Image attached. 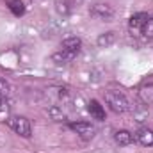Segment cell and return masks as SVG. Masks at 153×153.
I'll return each mask as SVG.
<instances>
[{
    "mask_svg": "<svg viewBox=\"0 0 153 153\" xmlns=\"http://www.w3.org/2000/svg\"><path fill=\"white\" fill-rule=\"evenodd\" d=\"M53 7H55L59 16H68L71 13V9H73V2L71 0H55Z\"/></svg>",
    "mask_w": 153,
    "mask_h": 153,
    "instance_id": "12",
    "label": "cell"
},
{
    "mask_svg": "<svg viewBox=\"0 0 153 153\" xmlns=\"http://www.w3.org/2000/svg\"><path fill=\"white\" fill-rule=\"evenodd\" d=\"M7 125L22 137H30L32 135V126H30V121L23 116H9L7 119Z\"/></svg>",
    "mask_w": 153,
    "mask_h": 153,
    "instance_id": "2",
    "label": "cell"
},
{
    "mask_svg": "<svg viewBox=\"0 0 153 153\" xmlns=\"http://www.w3.org/2000/svg\"><path fill=\"white\" fill-rule=\"evenodd\" d=\"M4 100H5V98H4V96H2V93H0V105L4 103Z\"/></svg>",
    "mask_w": 153,
    "mask_h": 153,
    "instance_id": "18",
    "label": "cell"
},
{
    "mask_svg": "<svg viewBox=\"0 0 153 153\" xmlns=\"http://www.w3.org/2000/svg\"><path fill=\"white\" fill-rule=\"evenodd\" d=\"M75 57H76V53H73V52L59 50V52H55V53L52 55V61H53L55 64H59V66H64V64H70Z\"/></svg>",
    "mask_w": 153,
    "mask_h": 153,
    "instance_id": "7",
    "label": "cell"
},
{
    "mask_svg": "<svg viewBox=\"0 0 153 153\" xmlns=\"http://www.w3.org/2000/svg\"><path fill=\"white\" fill-rule=\"evenodd\" d=\"M148 20H150V14H148V13H137V14H134V16L130 18V29L141 32Z\"/></svg>",
    "mask_w": 153,
    "mask_h": 153,
    "instance_id": "8",
    "label": "cell"
},
{
    "mask_svg": "<svg viewBox=\"0 0 153 153\" xmlns=\"http://www.w3.org/2000/svg\"><path fill=\"white\" fill-rule=\"evenodd\" d=\"M5 2V5H7V9L14 14V16H23L25 14V5H23V2L22 0H4Z\"/></svg>",
    "mask_w": 153,
    "mask_h": 153,
    "instance_id": "13",
    "label": "cell"
},
{
    "mask_svg": "<svg viewBox=\"0 0 153 153\" xmlns=\"http://www.w3.org/2000/svg\"><path fill=\"white\" fill-rule=\"evenodd\" d=\"M139 98L144 105H153V84H144L139 87Z\"/></svg>",
    "mask_w": 153,
    "mask_h": 153,
    "instance_id": "9",
    "label": "cell"
},
{
    "mask_svg": "<svg viewBox=\"0 0 153 153\" xmlns=\"http://www.w3.org/2000/svg\"><path fill=\"white\" fill-rule=\"evenodd\" d=\"M82 48V39L76 38V36H70V38L62 39L61 41V50H66V52H73V53H78Z\"/></svg>",
    "mask_w": 153,
    "mask_h": 153,
    "instance_id": "5",
    "label": "cell"
},
{
    "mask_svg": "<svg viewBox=\"0 0 153 153\" xmlns=\"http://www.w3.org/2000/svg\"><path fill=\"white\" fill-rule=\"evenodd\" d=\"M87 111H89L91 117H94V119H98V121H103V119H105V109H103V105H102L98 100H89Z\"/></svg>",
    "mask_w": 153,
    "mask_h": 153,
    "instance_id": "6",
    "label": "cell"
},
{
    "mask_svg": "<svg viewBox=\"0 0 153 153\" xmlns=\"http://www.w3.org/2000/svg\"><path fill=\"white\" fill-rule=\"evenodd\" d=\"M48 116L53 119V121H66V112L62 111V107L59 105H52L48 109Z\"/></svg>",
    "mask_w": 153,
    "mask_h": 153,
    "instance_id": "15",
    "label": "cell"
},
{
    "mask_svg": "<svg viewBox=\"0 0 153 153\" xmlns=\"http://www.w3.org/2000/svg\"><path fill=\"white\" fill-rule=\"evenodd\" d=\"M30 2H34V0H30Z\"/></svg>",
    "mask_w": 153,
    "mask_h": 153,
    "instance_id": "19",
    "label": "cell"
},
{
    "mask_svg": "<svg viewBox=\"0 0 153 153\" xmlns=\"http://www.w3.org/2000/svg\"><path fill=\"white\" fill-rule=\"evenodd\" d=\"M0 93H2L4 98L9 96V93H11V85H9V82H7L5 78H2V76H0Z\"/></svg>",
    "mask_w": 153,
    "mask_h": 153,
    "instance_id": "17",
    "label": "cell"
},
{
    "mask_svg": "<svg viewBox=\"0 0 153 153\" xmlns=\"http://www.w3.org/2000/svg\"><path fill=\"white\" fill-rule=\"evenodd\" d=\"M146 38H153V14H150V20L146 22V25L143 27V30H141Z\"/></svg>",
    "mask_w": 153,
    "mask_h": 153,
    "instance_id": "16",
    "label": "cell"
},
{
    "mask_svg": "<svg viewBox=\"0 0 153 153\" xmlns=\"http://www.w3.org/2000/svg\"><path fill=\"white\" fill-rule=\"evenodd\" d=\"M105 102L111 107V111H114L116 114H123L130 109V103H128L126 96L119 91H107L105 93Z\"/></svg>",
    "mask_w": 153,
    "mask_h": 153,
    "instance_id": "1",
    "label": "cell"
},
{
    "mask_svg": "<svg viewBox=\"0 0 153 153\" xmlns=\"http://www.w3.org/2000/svg\"><path fill=\"white\" fill-rule=\"evenodd\" d=\"M116 39H117V34H116L114 30H109V32H103V34H100V36H98L96 45H98L100 48H107V46L114 45Z\"/></svg>",
    "mask_w": 153,
    "mask_h": 153,
    "instance_id": "11",
    "label": "cell"
},
{
    "mask_svg": "<svg viewBox=\"0 0 153 153\" xmlns=\"http://www.w3.org/2000/svg\"><path fill=\"white\" fill-rule=\"evenodd\" d=\"M137 141L143 144V146H153V130L152 128H139L137 134H135Z\"/></svg>",
    "mask_w": 153,
    "mask_h": 153,
    "instance_id": "10",
    "label": "cell"
},
{
    "mask_svg": "<svg viewBox=\"0 0 153 153\" xmlns=\"http://www.w3.org/2000/svg\"><path fill=\"white\" fill-rule=\"evenodd\" d=\"M114 141L119 146H128L134 143V135L128 132V130H117L114 134Z\"/></svg>",
    "mask_w": 153,
    "mask_h": 153,
    "instance_id": "14",
    "label": "cell"
},
{
    "mask_svg": "<svg viewBox=\"0 0 153 153\" xmlns=\"http://www.w3.org/2000/svg\"><path fill=\"white\" fill-rule=\"evenodd\" d=\"M89 14H91L93 18H96V20L111 22L112 16H114V9H112L109 4H105V2H94V4H91V7H89Z\"/></svg>",
    "mask_w": 153,
    "mask_h": 153,
    "instance_id": "3",
    "label": "cell"
},
{
    "mask_svg": "<svg viewBox=\"0 0 153 153\" xmlns=\"http://www.w3.org/2000/svg\"><path fill=\"white\" fill-rule=\"evenodd\" d=\"M70 128L75 132L78 137H82L84 141L93 139L94 137V132H96V128L91 123H87V121H73V123H70Z\"/></svg>",
    "mask_w": 153,
    "mask_h": 153,
    "instance_id": "4",
    "label": "cell"
}]
</instances>
